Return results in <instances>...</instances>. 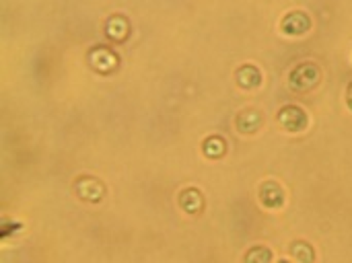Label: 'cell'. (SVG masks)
Returning a JSON list of instances; mask_svg holds the SVG:
<instances>
[{
    "instance_id": "obj_1",
    "label": "cell",
    "mask_w": 352,
    "mask_h": 263,
    "mask_svg": "<svg viewBox=\"0 0 352 263\" xmlns=\"http://www.w3.org/2000/svg\"><path fill=\"white\" fill-rule=\"evenodd\" d=\"M320 80H322V72H320V66L314 62L297 64L289 74V87L299 93H307V91L316 89L320 84Z\"/></svg>"
},
{
    "instance_id": "obj_2",
    "label": "cell",
    "mask_w": 352,
    "mask_h": 263,
    "mask_svg": "<svg viewBox=\"0 0 352 263\" xmlns=\"http://www.w3.org/2000/svg\"><path fill=\"white\" fill-rule=\"evenodd\" d=\"M278 124L289 134H303L309 128V113L301 105H285L278 109Z\"/></svg>"
},
{
    "instance_id": "obj_3",
    "label": "cell",
    "mask_w": 352,
    "mask_h": 263,
    "mask_svg": "<svg viewBox=\"0 0 352 263\" xmlns=\"http://www.w3.org/2000/svg\"><path fill=\"white\" fill-rule=\"evenodd\" d=\"M311 16L305 10H291L280 21V31L289 37H303L311 31Z\"/></svg>"
},
{
    "instance_id": "obj_4",
    "label": "cell",
    "mask_w": 352,
    "mask_h": 263,
    "mask_svg": "<svg viewBox=\"0 0 352 263\" xmlns=\"http://www.w3.org/2000/svg\"><path fill=\"white\" fill-rule=\"evenodd\" d=\"M258 198H260V204L266 208V210H280L287 202V194H285V187L274 181V179H268L260 185V192H258Z\"/></svg>"
},
{
    "instance_id": "obj_5",
    "label": "cell",
    "mask_w": 352,
    "mask_h": 263,
    "mask_svg": "<svg viewBox=\"0 0 352 263\" xmlns=\"http://www.w3.org/2000/svg\"><path fill=\"white\" fill-rule=\"evenodd\" d=\"M74 192L82 202H89V204H99L105 198V185L99 179L87 177V175L74 181Z\"/></svg>"
},
{
    "instance_id": "obj_6",
    "label": "cell",
    "mask_w": 352,
    "mask_h": 263,
    "mask_svg": "<svg viewBox=\"0 0 352 263\" xmlns=\"http://www.w3.org/2000/svg\"><path fill=\"white\" fill-rule=\"evenodd\" d=\"M264 126V113L256 107H248L243 109L237 117H235V128L239 134L243 136H252V134H258Z\"/></svg>"
},
{
    "instance_id": "obj_7",
    "label": "cell",
    "mask_w": 352,
    "mask_h": 263,
    "mask_svg": "<svg viewBox=\"0 0 352 263\" xmlns=\"http://www.w3.org/2000/svg\"><path fill=\"white\" fill-rule=\"evenodd\" d=\"M235 82L243 91H256L264 82V74L256 64H243L235 70Z\"/></svg>"
},
{
    "instance_id": "obj_8",
    "label": "cell",
    "mask_w": 352,
    "mask_h": 263,
    "mask_svg": "<svg viewBox=\"0 0 352 263\" xmlns=\"http://www.w3.org/2000/svg\"><path fill=\"white\" fill-rule=\"evenodd\" d=\"M89 64L101 72V74H107V72H113L120 64V58L116 52L107 49V47H95L91 54H89Z\"/></svg>"
},
{
    "instance_id": "obj_9",
    "label": "cell",
    "mask_w": 352,
    "mask_h": 263,
    "mask_svg": "<svg viewBox=\"0 0 352 263\" xmlns=\"http://www.w3.org/2000/svg\"><path fill=\"white\" fill-rule=\"evenodd\" d=\"M204 194L198 190V187H186L184 192H179V208L186 212V214H202L204 210Z\"/></svg>"
},
{
    "instance_id": "obj_10",
    "label": "cell",
    "mask_w": 352,
    "mask_h": 263,
    "mask_svg": "<svg viewBox=\"0 0 352 263\" xmlns=\"http://www.w3.org/2000/svg\"><path fill=\"white\" fill-rule=\"evenodd\" d=\"M202 155L210 161L223 159L227 155V140L221 134H212L202 142Z\"/></svg>"
},
{
    "instance_id": "obj_11",
    "label": "cell",
    "mask_w": 352,
    "mask_h": 263,
    "mask_svg": "<svg viewBox=\"0 0 352 263\" xmlns=\"http://www.w3.org/2000/svg\"><path fill=\"white\" fill-rule=\"evenodd\" d=\"M128 31H130L128 21H126V16H122V14H113V16H109L107 23H105V35H107L109 39H113V41H124V39L128 37Z\"/></svg>"
},
{
    "instance_id": "obj_12",
    "label": "cell",
    "mask_w": 352,
    "mask_h": 263,
    "mask_svg": "<svg viewBox=\"0 0 352 263\" xmlns=\"http://www.w3.org/2000/svg\"><path fill=\"white\" fill-rule=\"evenodd\" d=\"M289 253L291 258H295L299 263H316V249L311 243L299 239V241H293L289 245Z\"/></svg>"
},
{
    "instance_id": "obj_13",
    "label": "cell",
    "mask_w": 352,
    "mask_h": 263,
    "mask_svg": "<svg viewBox=\"0 0 352 263\" xmlns=\"http://www.w3.org/2000/svg\"><path fill=\"white\" fill-rule=\"evenodd\" d=\"M272 258H274V253H272L270 247H266V245H256V247H252V249L245 253L243 263H272Z\"/></svg>"
},
{
    "instance_id": "obj_14",
    "label": "cell",
    "mask_w": 352,
    "mask_h": 263,
    "mask_svg": "<svg viewBox=\"0 0 352 263\" xmlns=\"http://www.w3.org/2000/svg\"><path fill=\"white\" fill-rule=\"evenodd\" d=\"M346 107L352 111V82L349 84V89H346Z\"/></svg>"
},
{
    "instance_id": "obj_15",
    "label": "cell",
    "mask_w": 352,
    "mask_h": 263,
    "mask_svg": "<svg viewBox=\"0 0 352 263\" xmlns=\"http://www.w3.org/2000/svg\"><path fill=\"white\" fill-rule=\"evenodd\" d=\"M278 263H291V262H289V260H280V262H278Z\"/></svg>"
}]
</instances>
